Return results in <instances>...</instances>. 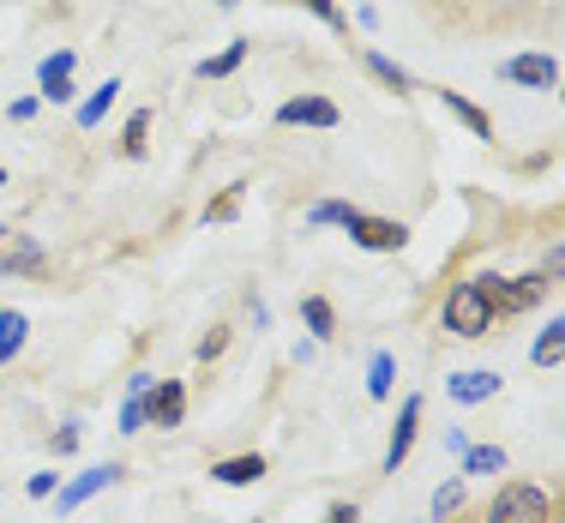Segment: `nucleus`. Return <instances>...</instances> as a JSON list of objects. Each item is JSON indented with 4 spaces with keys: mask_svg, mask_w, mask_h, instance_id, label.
Here are the masks:
<instances>
[{
    "mask_svg": "<svg viewBox=\"0 0 565 523\" xmlns=\"http://www.w3.org/2000/svg\"><path fill=\"white\" fill-rule=\"evenodd\" d=\"M439 103H446V109L463 120L469 132H476V139H493V120H488V109H476V103L463 97V90H439Z\"/></svg>",
    "mask_w": 565,
    "mask_h": 523,
    "instance_id": "4468645a",
    "label": "nucleus"
},
{
    "mask_svg": "<svg viewBox=\"0 0 565 523\" xmlns=\"http://www.w3.org/2000/svg\"><path fill=\"white\" fill-rule=\"evenodd\" d=\"M493 289H488V277H469V284H457L451 295H446V307H439V325L451 331V338H488L493 331Z\"/></svg>",
    "mask_w": 565,
    "mask_h": 523,
    "instance_id": "f257e3e1",
    "label": "nucleus"
},
{
    "mask_svg": "<svg viewBox=\"0 0 565 523\" xmlns=\"http://www.w3.org/2000/svg\"><path fill=\"white\" fill-rule=\"evenodd\" d=\"M223 349H228V331L217 325V331H211V338H205V343H199V361H217V355H223Z\"/></svg>",
    "mask_w": 565,
    "mask_h": 523,
    "instance_id": "c85d7f7f",
    "label": "nucleus"
},
{
    "mask_svg": "<svg viewBox=\"0 0 565 523\" xmlns=\"http://www.w3.org/2000/svg\"><path fill=\"white\" fill-rule=\"evenodd\" d=\"M488 523H554V493L535 481H505L488 505Z\"/></svg>",
    "mask_w": 565,
    "mask_h": 523,
    "instance_id": "f03ea898",
    "label": "nucleus"
},
{
    "mask_svg": "<svg viewBox=\"0 0 565 523\" xmlns=\"http://www.w3.org/2000/svg\"><path fill=\"white\" fill-rule=\"evenodd\" d=\"M247 49H253V43H228L223 55H211L205 66H199V78H228V73H235V66H241V61H247Z\"/></svg>",
    "mask_w": 565,
    "mask_h": 523,
    "instance_id": "aec40b11",
    "label": "nucleus"
},
{
    "mask_svg": "<svg viewBox=\"0 0 565 523\" xmlns=\"http://www.w3.org/2000/svg\"><path fill=\"white\" fill-rule=\"evenodd\" d=\"M415 427H422V397H403L397 409V427H392V446H385V476H397L415 451Z\"/></svg>",
    "mask_w": 565,
    "mask_h": 523,
    "instance_id": "423d86ee",
    "label": "nucleus"
},
{
    "mask_svg": "<svg viewBox=\"0 0 565 523\" xmlns=\"http://www.w3.org/2000/svg\"><path fill=\"white\" fill-rule=\"evenodd\" d=\"M535 271H542L547 284H559V277H565V241H559V247H547V253H542V265H535Z\"/></svg>",
    "mask_w": 565,
    "mask_h": 523,
    "instance_id": "cd10ccee",
    "label": "nucleus"
},
{
    "mask_svg": "<svg viewBox=\"0 0 565 523\" xmlns=\"http://www.w3.org/2000/svg\"><path fill=\"white\" fill-rule=\"evenodd\" d=\"M446 392H451V404H488V397H500V373L493 367H463V373L446 380Z\"/></svg>",
    "mask_w": 565,
    "mask_h": 523,
    "instance_id": "9d476101",
    "label": "nucleus"
},
{
    "mask_svg": "<svg viewBox=\"0 0 565 523\" xmlns=\"http://www.w3.org/2000/svg\"><path fill=\"white\" fill-rule=\"evenodd\" d=\"M367 73L380 78L385 90H409V73H403L397 61H385V55H367Z\"/></svg>",
    "mask_w": 565,
    "mask_h": 523,
    "instance_id": "4be33fe9",
    "label": "nucleus"
},
{
    "mask_svg": "<svg viewBox=\"0 0 565 523\" xmlns=\"http://www.w3.org/2000/svg\"><path fill=\"white\" fill-rule=\"evenodd\" d=\"M115 476H120V469L115 463H97V469H85V476H73V481H66V488H61V512H78V505H85L90 500V493H103V488H115Z\"/></svg>",
    "mask_w": 565,
    "mask_h": 523,
    "instance_id": "9b49d317",
    "label": "nucleus"
},
{
    "mask_svg": "<svg viewBox=\"0 0 565 523\" xmlns=\"http://www.w3.org/2000/svg\"><path fill=\"white\" fill-rule=\"evenodd\" d=\"M211 481H223V488H253V481H265V458L259 451H247V458H223V463H211Z\"/></svg>",
    "mask_w": 565,
    "mask_h": 523,
    "instance_id": "f8f14e48",
    "label": "nucleus"
},
{
    "mask_svg": "<svg viewBox=\"0 0 565 523\" xmlns=\"http://www.w3.org/2000/svg\"><path fill=\"white\" fill-rule=\"evenodd\" d=\"M349 211H355V205H343V199H319V205L307 211V217H313V223H338V230H343V223H349Z\"/></svg>",
    "mask_w": 565,
    "mask_h": 523,
    "instance_id": "b1692460",
    "label": "nucleus"
},
{
    "mask_svg": "<svg viewBox=\"0 0 565 523\" xmlns=\"http://www.w3.org/2000/svg\"><path fill=\"white\" fill-rule=\"evenodd\" d=\"M73 66H78L73 49L49 55L43 66H36V97H43V103H73Z\"/></svg>",
    "mask_w": 565,
    "mask_h": 523,
    "instance_id": "39448f33",
    "label": "nucleus"
},
{
    "mask_svg": "<svg viewBox=\"0 0 565 523\" xmlns=\"http://www.w3.org/2000/svg\"><path fill=\"white\" fill-rule=\"evenodd\" d=\"M0 181H7V169H0Z\"/></svg>",
    "mask_w": 565,
    "mask_h": 523,
    "instance_id": "2f4dec72",
    "label": "nucleus"
},
{
    "mask_svg": "<svg viewBox=\"0 0 565 523\" xmlns=\"http://www.w3.org/2000/svg\"><path fill=\"white\" fill-rule=\"evenodd\" d=\"M181 415H186V385L181 380H157L151 397H145V421L151 427H181Z\"/></svg>",
    "mask_w": 565,
    "mask_h": 523,
    "instance_id": "6e6552de",
    "label": "nucleus"
},
{
    "mask_svg": "<svg viewBox=\"0 0 565 523\" xmlns=\"http://www.w3.org/2000/svg\"><path fill=\"white\" fill-rule=\"evenodd\" d=\"M500 73L511 78V85H523V90H554V85H559L554 55H535V49H530V55H511Z\"/></svg>",
    "mask_w": 565,
    "mask_h": 523,
    "instance_id": "0eeeda50",
    "label": "nucleus"
},
{
    "mask_svg": "<svg viewBox=\"0 0 565 523\" xmlns=\"http://www.w3.org/2000/svg\"><path fill=\"white\" fill-rule=\"evenodd\" d=\"M301 319H307V331H313L319 343L338 338V307H331L326 295H307V301H301Z\"/></svg>",
    "mask_w": 565,
    "mask_h": 523,
    "instance_id": "2eb2a0df",
    "label": "nucleus"
},
{
    "mask_svg": "<svg viewBox=\"0 0 565 523\" xmlns=\"http://www.w3.org/2000/svg\"><path fill=\"white\" fill-rule=\"evenodd\" d=\"M530 361H535V367H559V361H565V313L547 319V331L530 343Z\"/></svg>",
    "mask_w": 565,
    "mask_h": 523,
    "instance_id": "ddd939ff",
    "label": "nucleus"
},
{
    "mask_svg": "<svg viewBox=\"0 0 565 523\" xmlns=\"http://www.w3.org/2000/svg\"><path fill=\"white\" fill-rule=\"evenodd\" d=\"M349 241L355 247H367V253H403L409 247V230L403 223H392V217H367V211H349Z\"/></svg>",
    "mask_w": 565,
    "mask_h": 523,
    "instance_id": "20e7f679",
    "label": "nucleus"
},
{
    "mask_svg": "<svg viewBox=\"0 0 565 523\" xmlns=\"http://www.w3.org/2000/svg\"><path fill=\"white\" fill-rule=\"evenodd\" d=\"M457 512H463V476H451V481H439V488H434V517L446 523Z\"/></svg>",
    "mask_w": 565,
    "mask_h": 523,
    "instance_id": "6ab92c4d",
    "label": "nucleus"
},
{
    "mask_svg": "<svg viewBox=\"0 0 565 523\" xmlns=\"http://www.w3.org/2000/svg\"><path fill=\"white\" fill-rule=\"evenodd\" d=\"M145 139H151V115H132L127 120V132H120V157H127V163H139V157H145Z\"/></svg>",
    "mask_w": 565,
    "mask_h": 523,
    "instance_id": "f3484780",
    "label": "nucleus"
},
{
    "mask_svg": "<svg viewBox=\"0 0 565 523\" xmlns=\"http://www.w3.org/2000/svg\"><path fill=\"white\" fill-rule=\"evenodd\" d=\"M115 97H120V85L109 78V85H103V90H97V97H90V103H78V127H97V120L109 115V103H115Z\"/></svg>",
    "mask_w": 565,
    "mask_h": 523,
    "instance_id": "412c9836",
    "label": "nucleus"
},
{
    "mask_svg": "<svg viewBox=\"0 0 565 523\" xmlns=\"http://www.w3.org/2000/svg\"><path fill=\"white\" fill-rule=\"evenodd\" d=\"M24 331H31V325H24V313H0V367L24 349Z\"/></svg>",
    "mask_w": 565,
    "mask_h": 523,
    "instance_id": "a211bd4d",
    "label": "nucleus"
},
{
    "mask_svg": "<svg viewBox=\"0 0 565 523\" xmlns=\"http://www.w3.org/2000/svg\"><path fill=\"white\" fill-rule=\"evenodd\" d=\"M392 373H397V367H392V355L380 349V355L367 361V392H373V397H392Z\"/></svg>",
    "mask_w": 565,
    "mask_h": 523,
    "instance_id": "5701e85b",
    "label": "nucleus"
},
{
    "mask_svg": "<svg viewBox=\"0 0 565 523\" xmlns=\"http://www.w3.org/2000/svg\"><path fill=\"white\" fill-rule=\"evenodd\" d=\"M0 241H7V230H0Z\"/></svg>",
    "mask_w": 565,
    "mask_h": 523,
    "instance_id": "473e14b6",
    "label": "nucleus"
},
{
    "mask_svg": "<svg viewBox=\"0 0 565 523\" xmlns=\"http://www.w3.org/2000/svg\"><path fill=\"white\" fill-rule=\"evenodd\" d=\"M277 120H282V127H338V103H331V97H289V103H282V109H277Z\"/></svg>",
    "mask_w": 565,
    "mask_h": 523,
    "instance_id": "1a4fd4ad",
    "label": "nucleus"
},
{
    "mask_svg": "<svg viewBox=\"0 0 565 523\" xmlns=\"http://www.w3.org/2000/svg\"><path fill=\"white\" fill-rule=\"evenodd\" d=\"M505 469V451L500 446H469L463 451V476H500Z\"/></svg>",
    "mask_w": 565,
    "mask_h": 523,
    "instance_id": "dca6fc26",
    "label": "nucleus"
},
{
    "mask_svg": "<svg viewBox=\"0 0 565 523\" xmlns=\"http://www.w3.org/2000/svg\"><path fill=\"white\" fill-rule=\"evenodd\" d=\"M361 512H355V505H349V500H338V505H331V512H326V523H355Z\"/></svg>",
    "mask_w": 565,
    "mask_h": 523,
    "instance_id": "7c9ffc66",
    "label": "nucleus"
},
{
    "mask_svg": "<svg viewBox=\"0 0 565 523\" xmlns=\"http://www.w3.org/2000/svg\"><path fill=\"white\" fill-rule=\"evenodd\" d=\"M295 7H307L313 19H326L331 31H343V7H338V0H295Z\"/></svg>",
    "mask_w": 565,
    "mask_h": 523,
    "instance_id": "a878e982",
    "label": "nucleus"
},
{
    "mask_svg": "<svg viewBox=\"0 0 565 523\" xmlns=\"http://www.w3.org/2000/svg\"><path fill=\"white\" fill-rule=\"evenodd\" d=\"M488 289H493V313L511 319V313H530L554 284H547L542 271H523V277H488Z\"/></svg>",
    "mask_w": 565,
    "mask_h": 523,
    "instance_id": "7ed1b4c3",
    "label": "nucleus"
},
{
    "mask_svg": "<svg viewBox=\"0 0 565 523\" xmlns=\"http://www.w3.org/2000/svg\"><path fill=\"white\" fill-rule=\"evenodd\" d=\"M235 211H241V193H235V186H228V193H217V199H211V205H205V223H228V217H235Z\"/></svg>",
    "mask_w": 565,
    "mask_h": 523,
    "instance_id": "393cba45",
    "label": "nucleus"
},
{
    "mask_svg": "<svg viewBox=\"0 0 565 523\" xmlns=\"http://www.w3.org/2000/svg\"><path fill=\"white\" fill-rule=\"evenodd\" d=\"M55 469H43V476H31V500H49V493H55Z\"/></svg>",
    "mask_w": 565,
    "mask_h": 523,
    "instance_id": "c756f323",
    "label": "nucleus"
},
{
    "mask_svg": "<svg viewBox=\"0 0 565 523\" xmlns=\"http://www.w3.org/2000/svg\"><path fill=\"white\" fill-rule=\"evenodd\" d=\"M145 397H127V409H120V434H145Z\"/></svg>",
    "mask_w": 565,
    "mask_h": 523,
    "instance_id": "bb28decb",
    "label": "nucleus"
}]
</instances>
